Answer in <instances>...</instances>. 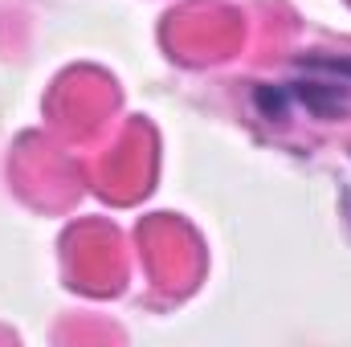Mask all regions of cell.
<instances>
[{
	"label": "cell",
	"mask_w": 351,
	"mask_h": 347,
	"mask_svg": "<svg viewBox=\"0 0 351 347\" xmlns=\"http://www.w3.org/2000/svg\"><path fill=\"white\" fill-rule=\"evenodd\" d=\"M290 90V102L302 106L306 115L315 119H343L351 110V86L348 82H323V78H298V82H286Z\"/></svg>",
	"instance_id": "1"
},
{
	"label": "cell",
	"mask_w": 351,
	"mask_h": 347,
	"mask_svg": "<svg viewBox=\"0 0 351 347\" xmlns=\"http://www.w3.org/2000/svg\"><path fill=\"white\" fill-rule=\"evenodd\" d=\"M298 66L311 74H331V78L351 86V53H302Z\"/></svg>",
	"instance_id": "2"
}]
</instances>
